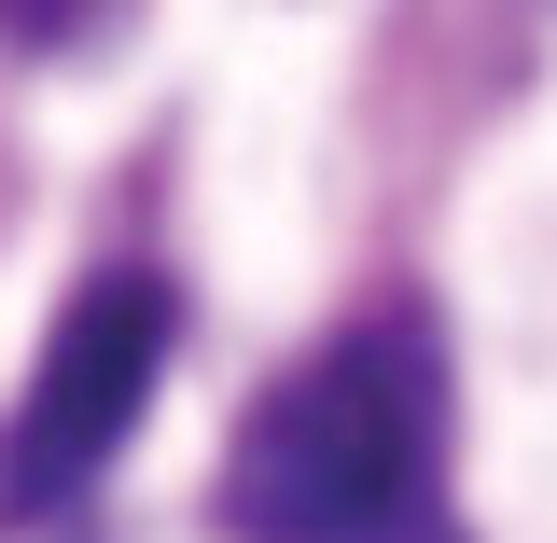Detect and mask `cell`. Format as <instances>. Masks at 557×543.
<instances>
[{"mask_svg": "<svg viewBox=\"0 0 557 543\" xmlns=\"http://www.w3.org/2000/svg\"><path fill=\"white\" fill-rule=\"evenodd\" d=\"M237 543H446V335L432 307H362L223 432Z\"/></svg>", "mask_w": 557, "mask_h": 543, "instance_id": "obj_1", "label": "cell"}, {"mask_svg": "<svg viewBox=\"0 0 557 543\" xmlns=\"http://www.w3.org/2000/svg\"><path fill=\"white\" fill-rule=\"evenodd\" d=\"M168 335H182V307H168L153 266H98L57 321H42L14 405H0V530H57L70 502L126 460L139 405H153V377H168Z\"/></svg>", "mask_w": 557, "mask_h": 543, "instance_id": "obj_2", "label": "cell"}, {"mask_svg": "<svg viewBox=\"0 0 557 543\" xmlns=\"http://www.w3.org/2000/svg\"><path fill=\"white\" fill-rule=\"evenodd\" d=\"M126 0H0V42L14 57H70V42H98Z\"/></svg>", "mask_w": 557, "mask_h": 543, "instance_id": "obj_3", "label": "cell"}]
</instances>
